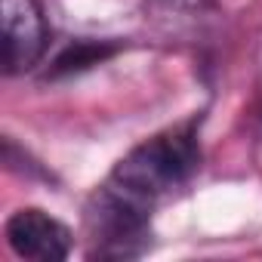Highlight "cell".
I'll return each instance as SVG.
<instances>
[{"label": "cell", "mask_w": 262, "mask_h": 262, "mask_svg": "<svg viewBox=\"0 0 262 262\" xmlns=\"http://www.w3.org/2000/svg\"><path fill=\"white\" fill-rule=\"evenodd\" d=\"M201 161V148L191 129H170L145 145L133 148L114 170L111 185L151 207L161 194L179 188Z\"/></svg>", "instance_id": "cell-1"}, {"label": "cell", "mask_w": 262, "mask_h": 262, "mask_svg": "<svg viewBox=\"0 0 262 262\" xmlns=\"http://www.w3.org/2000/svg\"><path fill=\"white\" fill-rule=\"evenodd\" d=\"M90 228L99 256H136L148 228V207L108 182L90 213Z\"/></svg>", "instance_id": "cell-2"}, {"label": "cell", "mask_w": 262, "mask_h": 262, "mask_svg": "<svg viewBox=\"0 0 262 262\" xmlns=\"http://www.w3.org/2000/svg\"><path fill=\"white\" fill-rule=\"evenodd\" d=\"M47 50V22L34 0H4V62L7 74L31 71Z\"/></svg>", "instance_id": "cell-3"}, {"label": "cell", "mask_w": 262, "mask_h": 262, "mask_svg": "<svg viewBox=\"0 0 262 262\" xmlns=\"http://www.w3.org/2000/svg\"><path fill=\"white\" fill-rule=\"evenodd\" d=\"M7 244L22 259L59 262L71 253V231L43 210H19L7 222Z\"/></svg>", "instance_id": "cell-4"}]
</instances>
